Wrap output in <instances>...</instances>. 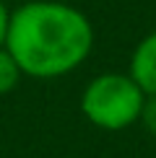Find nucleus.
Listing matches in <instances>:
<instances>
[{"label": "nucleus", "instance_id": "4", "mask_svg": "<svg viewBox=\"0 0 156 158\" xmlns=\"http://www.w3.org/2000/svg\"><path fill=\"white\" fill-rule=\"evenodd\" d=\"M21 68H18V62L13 60V55L5 47H0V96H8L16 91V85L21 83Z\"/></svg>", "mask_w": 156, "mask_h": 158}, {"label": "nucleus", "instance_id": "3", "mask_svg": "<svg viewBox=\"0 0 156 158\" xmlns=\"http://www.w3.org/2000/svg\"><path fill=\"white\" fill-rule=\"evenodd\" d=\"M128 73L143 88V94H156V29L148 31L130 52Z\"/></svg>", "mask_w": 156, "mask_h": 158}, {"label": "nucleus", "instance_id": "2", "mask_svg": "<svg viewBox=\"0 0 156 158\" xmlns=\"http://www.w3.org/2000/svg\"><path fill=\"white\" fill-rule=\"evenodd\" d=\"M143 101H146V94L128 70L125 73L107 70L94 75L83 85L78 109L89 124L104 132H122L138 124Z\"/></svg>", "mask_w": 156, "mask_h": 158}, {"label": "nucleus", "instance_id": "7", "mask_svg": "<svg viewBox=\"0 0 156 158\" xmlns=\"http://www.w3.org/2000/svg\"><path fill=\"white\" fill-rule=\"evenodd\" d=\"M3 3H8V0H3Z\"/></svg>", "mask_w": 156, "mask_h": 158}, {"label": "nucleus", "instance_id": "1", "mask_svg": "<svg viewBox=\"0 0 156 158\" xmlns=\"http://www.w3.org/2000/svg\"><path fill=\"white\" fill-rule=\"evenodd\" d=\"M5 49L24 78H65L89 60L94 23L81 8L63 0H26L11 10Z\"/></svg>", "mask_w": 156, "mask_h": 158}, {"label": "nucleus", "instance_id": "5", "mask_svg": "<svg viewBox=\"0 0 156 158\" xmlns=\"http://www.w3.org/2000/svg\"><path fill=\"white\" fill-rule=\"evenodd\" d=\"M138 124L146 130V132L156 135V94H146V101H143Z\"/></svg>", "mask_w": 156, "mask_h": 158}, {"label": "nucleus", "instance_id": "6", "mask_svg": "<svg viewBox=\"0 0 156 158\" xmlns=\"http://www.w3.org/2000/svg\"><path fill=\"white\" fill-rule=\"evenodd\" d=\"M8 18H11V10L8 5L0 0V47H5V34H8Z\"/></svg>", "mask_w": 156, "mask_h": 158}]
</instances>
